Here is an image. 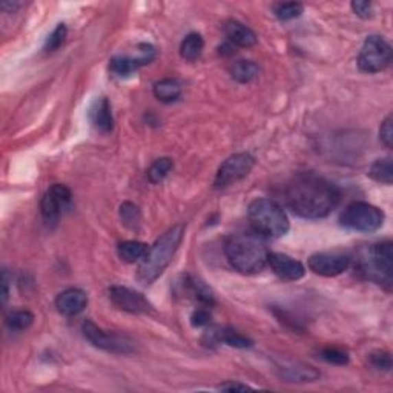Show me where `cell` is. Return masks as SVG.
<instances>
[{
    "label": "cell",
    "instance_id": "6da1fadb",
    "mask_svg": "<svg viewBox=\"0 0 393 393\" xmlns=\"http://www.w3.org/2000/svg\"><path fill=\"white\" fill-rule=\"evenodd\" d=\"M284 201L291 211L306 220H319L339 205L341 192L332 181L313 172H301L284 186Z\"/></svg>",
    "mask_w": 393,
    "mask_h": 393
},
{
    "label": "cell",
    "instance_id": "7a4b0ae2",
    "mask_svg": "<svg viewBox=\"0 0 393 393\" xmlns=\"http://www.w3.org/2000/svg\"><path fill=\"white\" fill-rule=\"evenodd\" d=\"M225 254L235 271L246 275L260 273L267 265V252L263 238L257 234H232L225 241Z\"/></svg>",
    "mask_w": 393,
    "mask_h": 393
},
{
    "label": "cell",
    "instance_id": "3957f363",
    "mask_svg": "<svg viewBox=\"0 0 393 393\" xmlns=\"http://www.w3.org/2000/svg\"><path fill=\"white\" fill-rule=\"evenodd\" d=\"M186 226L175 225L161 235L155 243L149 247L145 258L140 261L139 271H137V278L143 284H150L166 271V267L171 265L175 252L185 237Z\"/></svg>",
    "mask_w": 393,
    "mask_h": 393
},
{
    "label": "cell",
    "instance_id": "277c9868",
    "mask_svg": "<svg viewBox=\"0 0 393 393\" xmlns=\"http://www.w3.org/2000/svg\"><path fill=\"white\" fill-rule=\"evenodd\" d=\"M358 272L366 280L373 281L390 291L393 283V245L392 241L363 247L357 258Z\"/></svg>",
    "mask_w": 393,
    "mask_h": 393
},
{
    "label": "cell",
    "instance_id": "5b68a950",
    "mask_svg": "<svg viewBox=\"0 0 393 393\" xmlns=\"http://www.w3.org/2000/svg\"><path fill=\"white\" fill-rule=\"evenodd\" d=\"M247 217L254 232L261 238H280L291 229L284 209L277 201L269 199L254 200L249 205Z\"/></svg>",
    "mask_w": 393,
    "mask_h": 393
},
{
    "label": "cell",
    "instance_id": "8992f818",
    "mask_svg": "<svg viewBox=\"0 0 393 393\" xmlns=\"http://www.w3.org/2000/svg\"><path fill=\"white\" fill-rule=\"evenodd\" d=\"M385 215L381 209L364 201H357L344 209L339 223L346 229L357 232H377L384 225Z\"/></svg>",
    "mask_w": 393,
    "mask_h": 393
},
{
    "label": "cell",
    "instance_id": "52a82bcc",
    "mask_svg": "<svg viewBox=\"0 0 393 393\" xmlns=\"http://www.w3.org/2000/svg\"><path fill=\"white\" fill-rule=\"evenodd\" d=\"M392 62V47L381 36H369L358 56V68L363 73L375 74L385 69Z\"/></svg>",
    "mask_w": 393,
    "mask_h": 393
},
{
    "label": "cell",
    "instance_id": "ba28073f",
    "mask_svg": "<svg viewBox=\"0 0 393 393\" xmlns=\"http://www.w3.org/2000/svg\"><path fill=\"white\" fill-rule=\"evenodd\" d=\"M83 335L91 344L109 353L126 355V353L134 352V343L128 337L119 335L115 332L103 330L89 319L83 323Z\"/></svg>",
    "mask_w": 393,
    "mask_h": 393
},
{
    "label": "cell",
    "instance_id": "9c48e42d",
    "mask_svg": "<svg viewBox=\"0 0 393 393\" xmlns=\"http://www.w3.org/2000/svg\"><path fill=\"white\" fill-rule=\"evenodd\" d=\"M255 166V159L247 153L234 154L221 163L217 175H215L214 186L217 189H223L234 185L240 180H243Z\"/></svg>",
    "mask_w": 393,
    "mask_h": 393
},
{
    "label": "cell",
    "instance_id": "30bf717a",
    "mask_svg": "<svg viewBox=\"0 0 393 393\" xmlns=\"http://www.w3.org/2000/svg\"><path fill=\"white\" fill-rule=\"evenodd\" d=\"M73 205V192L71 189L60 183L52 185L41 201V212L43 220L48 225H56L58 218L62 217L63 212H67Z\"/></svg>",
    "mask_w": 393,
    "mask_h": 393
},
{
    "label": "cell",
    "instance_id": "8fae6325",
    "mask_svg": "<svg viewBox=\"0 0 393 393\" xmlns=\"http://www.w3.org/2000/svg\"><path fill=\"white\" fill-rule=\"evenodd\" d=\"M309 269L319 277H338L344 273L350 266V257L338 252H319L313 254L307 261Z\"/></svg>",
    "mask_w": 393,
    "mask_h": 393
},
{
    "label": "cell",
    "instance_id": "7c38bea8",
    "mask_svg": "<svg viewBox=\"0 0 393 393\" xmlns=\"http://www.w3.org/2000/svg\"><path fill=\"white\" fill-rule=\"evenodd\" d=\"M108 297L111 303L123 312L137 313V315L153 312V306H150L149 301L142 293L129 289V287L111 286L108 289Z\"/></svg>",
    "mask_w": 393,
    "mask_h": 393
},
{
    "label": "cell",
    "instance_id": "4fadbf2b",
    "mask_svg": "<svg viewBox=\"0 0 393 393\" xmlns=\"http://www.w3.org/2000/svg\"><path fill=\"white\" fill-rule=\"evenodd\" d=\"M139 57H128V56H120V57H113L109 62V71L117 77H129L131 74H134L137 69L145 67V65L150 63L155 58V48L153 45L143 43L139 45Z\"/></svg>",
    "mask_w": 393,
    "mask_h": 393
},
{
    "label": "cell",
    "instance_id": "5bb4252c",
    "mask_svg": "<svg viewBox=\"0 0 393 393\" xmlns=\"http://www.w3.org/2000/svg\"><path fill=\"white\" fill-rule=\"evenodd\" d=\"M201 341L205 346H217V344H226L235 347V349H249L252 347L254 341L246 335H241L240 332L231 329V327H211L205 332Z\"/></svg>",
    "mask_w": 393,
    "mask_h": 393
},
{
    "label": "cell",
    "instance_id": "9a60e30c",
    "mask_svg": "<svg viewBox=\"0 0 393 393\" xmlns=\"http://www.w3.org/2000/svg\"><path fill=\"white\" fill-rule=\"evenodd\" d=\"M267 265L271 266L275 275H278L281 280L286 281H298L306 275L304 265L286 254L269 252V255H267Z\"/></svg>",
    "mask_w": 393,
    "mask_h": 393
},
{
    "label": "cell",
    "instance_id": "2e32d148",
    "mask_svg": "<svg viewBox=\"0 0 393 393\" xmlns=\"http://www.w3.org/2000/svg\"><path fill=\"white\" fill-rule=\"evenodd\" d=\"M87 304H88V295L82 289H76V287L63 291L62 293H58L56 298L57 311L65 317L78 315V313H82L85 311Z\"/></svg>",
    "mask_w": 393,
    "mask_h": 393
},
{
    "label": "cell",
    "instance_id": "e0dca14e",
    "mask_svg": "<svg viewBox=\"0 0 393 393\" xmlns=\"http://www.w3.org/2000/svg\"><path fill=\"white\" fill-rule=\"evenodd\" d=\"M89 122L102 134H109L114 129V117L111 103L106 97H100L94 100L89 108Z\"/></svg>",
    "mask_w": 393,
    "mask_h": 393
},
{
    "label": "cell",
    "instance_id": "ac0fdd59",
    "mask_svg": "<svg viewBox=\"0 0 393 393\" xmlns=\"http://www.w3.org/2000/svg\"><path fill=\"white\" fill-rule=\"evenodd\" d=\"M223 30H225L227 41L231 42V45H235V47L251 48L258 42L257 34H255L249 26L238 21L226 22L225 26H223Z\"/></svg>",
    "mask_w": 393,
    "mask_h": 393
},
{
    "label": "cell",
    "instance_id": "d6986e66",
    "mask_svg": "<svg viewBox=\"0 0 393 393\" xmlns=\"http://www.w3.org/2000/svg\"><path fill=\"white\" fill-rule=\"evenodd\" d=\"M281 375L291 383H311L319 378V373L315 369L301 363L283 364V368H281Z\"/></svg>",
    "mask_w": 393,
    "mask_h": 393
},
{
    "label": "cell",
    "instance_id": "ffe728a7",
    "mask_svg": "<svg viewBox=\"0 0 393 393\" xmlns=\"http://www.w3.org/2000/svg\"><path fill=\"white\" fill-rule=\"evenodd\" d=\"M183 93V83L179 78H163L154 85V96L163 103H172L179 100Z\"/></svg>",
    "mask_w": 393,
    "mask_h": 393
},
{
    "label": "cell",
    "instance_id": "44dd1931",
    "mask_svg": "<svg viewBox=\"0 0 393 393\" xmlns=\"http://www.w3.org/2000/svg\"><path fill=\"white\" fill-rule=\"evenodd\" d=\"M203 49H205V41H203V37L199 32H191V34H188L183 38L180 45V56L188 62H195L201 57Z\"/></svg>",
    "mask_w": 393,
    "mask_h": 393
},
{
    "label": "cell",
    "instance_id": "7402d4cb",
    "mask_svg": "<svg viewBox=\"0 0 393 393\" xmlns=\"http://www.w3.org/2000/svg\"><path fill=\"white\" fill-rule=\"evenodd\" d=\"M149 251V246L146 243H142V241H123L117 247V252H119V257L126 261V263H137V261H142L145 258V255Z\"/></svg>",
    "mask_w": 393,
    "mask_h": 393
},
{
    "label": "cell",
    "instance_id": "603a6c76",
    "mask_svg": "<svg viewBox=\"0 0 393 393\" xmlns=\"http://www.w3.org/2000/svg\"><path fill=\"white\" fill-rule=\"evenodd\" d=\"M369 177L372 180L390 186L393 181V163L390 157H384V159L373 161V165L369 169Z\"/></svg>",
    "mask_w": 393,
    "mask_h": 393
},
{
    "label": "cell",
    "instance_id": "cb8c5ba5",
    "mask_svg": "<svg viewBox=\"0 0 393 393\" xmlns=\"http://www.w3.org/2000/svg\"><path fill=\"white\" fill-rule=\"evenodd\" d=\"M231 74L235 82L251 83L258 77L260 68L257 63H254L251 60H240L237 63H234V67L231 68Z\"/></svg>",
    "mask_w": 393,
    "mask_h": 393
},
{
    "label": "cell",
    "instance_id": "d4e9b609",
    "mask_svg": "<svg viewBox=\"0 0 393 393\" xmlns=\"http://www.w3.org/2000/svg\"><path fill=\"white\" fill-rule=\"evenodd\" d=\"M5 323L8 326L10 330L22 332L30 329L32 326V323H34V315H32L30 311H14L6 317Z\"/></svg>",
    "mask_w": 393,
    "mask_h": 393
},
{
    "label": "cell",
    "instance_id": "484cf974",
    "mask_svg": "<svg viewBox=\"0 0 393 393\" xmlns=\"http://www.w3.org/2000/svg\"><path fill=\"white\" fill-rule=\"evenodd\" d=\"M174 169V161L172 159H169V157H163V159L155 160L150 168L148 169V177H149V181L150 183H161L163 180L166 179Z\"/></svg>",
    "mask_w": 393,
    "mask_h": 393
},
{
    "label": "cell",
    "instance_id": "4316f807",
    "mask_svg": "<svg viewBox=\"0 0 393 393\" xmlns=\"http://www.w3.org/2000/svg\"><path fill=\"white\" fill-rule=\"evenodd\" d=\"M304 6L298 2H281L273 6V14L281 22L293 21L303 14Z\"/></svg>",
    "mask_w": 393,
    "mask_h": 393
},
{
    "label": "cell",
    "instance_id": "83f0119b",
    "mask_svg": "<svg viewBox=\"0 0 393 393\" xmlns=\"http://www.w3.org/2000/svg\"><path fill=\"white\" fill-rule=\"evenodd\" d=\"M186 284L189 287V292L194 295L195 300H199L200 303L206 304V306L214 304V295L211 289H209L203 281H200L199 278H194V277H188Z\"/></svg>",
    "mask_w": 393,
    "mask_h": 393
},
{
    "label": "cell",
    "instance_id": "f1b7e54d",
    "mask_svg": "<svg viewBox=\"0 0 393 393\" xmlns=\"http://www.w3.org/2000/svg\"><path fill=\"white\" fill-rule=\"evenodd\" d=\"M120 218L123 225L129 229H139L142 221V212L140 207L134 205V203H123L120 206Z\"/></svg>",
    "mask_w": 393,
    "mask_h": 393
},
{
    "label": "cell",
    "instance_id": "f546056e",
    "mask_svg": "<svg viewBox=\"0 0 393 393\" xmlns=\"http://www.w3.org/2000/svg\"><path fill=\"white\" fill-rule=\"evenodd\" d=\"M67 34H68V30L65 23H58L54 31L51 32V34L47 37V42L43 45V49L47 52H52L58 49L63 45V42L67 41Z\"/></svg>",
    "mask_w": 393,
    "mask_h": 393
},
{
    "label": "cell",
    "instance_id": "4dcf8cb0",
    "mask_svg": "<svg viewBox=\"0 0 393 393\" xmlns=\"http://www.w3.org/2000/svg\"><path fill=\"white\" fill-rule=\"evenodd\" d=\"M319 355L324 361L335 366H346L349 363V353L343 349H339V347H324Z\"/></svg>",
    "mask_w": 393,
    "mask_h": 393
},
{
    "label": "cell",
    "instance_id": "1f68e13d",
    "mask_svg": "<svg viewBox=\"0 0 393 393\" xmlns=\"http://www.w3.org/2000/svg\"><path fill=\"white\" fill-rule=\"evenodd\" d=\"M369 361L373 366V368L378 370H384V372H390L392 369V357L389 352L384 350H377L370 353Z\"/></svg>",
    "mask_w": 393,
    "mask_h": 393
},
{
    "label": "cell",
    "instance_id": "d6a6232c",
    "mask_svg": "<svg viewBox=\"0 0 393 393\" xmlns=\"http://www.w3.org/2000/svg\"><path fill=\"white\" fill-rule=\"evenodd\" d=\"M392 115L385 117V120L381 123V128H379V139L388 148H392L393 145V128H392Z\"/></svg>",
    "mask_w": 393,
    "mask_h": 393
},
{
    "label": "cell",
    "instance_id": "836d02e7",
    "mask_svg": "<svg viewBox=\"0 0 393 393\" xmlns=\"http://www.w3.org/2000/svg\"><path fill=\"white\" fill-rule=\"evenodd\" d=\"M352 10L358 17L369 19L372 17L373 5L370 2H364V0H357V2H352Z\"/></svg>",
    "mask_w": 393,
    "mask_h": 393
},
{
    "label": "cell",
    "instance_id": "e575fe53",
    "mask_svg": "<svg viewBox=\"0 0 393 393\" xmlns=\"http://www.w3.org/2000/svg\"><path fill=\"white\" fill-rule=\"evenodd\" d=\"M211 323V313L206 309H196L191 315V324L194 327H203Z\"/></svg>",
    "mask_w": 393,
    "mask_h": 393
},
{
    "label": "cell",
    "instance_id": "d590c367",
    "mask_svg": "<svg viewBox=\"0 0 393 393\" xmlns=\"http://www.w3.org/2000/svg\"><path fill=\"white\" fill-rule=\"evenodd\" d=\"M220 390H229V392H235V390H251V388H249V385H246V384H240V383H226V384H221L220 388H218Z\"/></svg>",
    "mask_w": 393,
    "mask_h": 393
},
{
    "label": "cell",
    "instance_id": "8d00e7d4",
    "mask_svg": "<svg viewBox=\"0 0 393 393\" xmlns=\"http://www.w3.org/2000/svg\"><path fill=\"white\" fill-rule=\"evenodd\" d=\"M8 295H10V289H8V272L3 271L2 272V304H5L8 301Z\"/></svg>",
    "mask_w": 393,
    "mask_h": 393
},
{
    "label": "cell",
    "instance_id": "74e56055",
    "mask_svg": "<svg viewBox=\"0 0 393 393\" xmlns=\"http://www.w3.org/2000/svg\"><path fill=\"white\" fill-rule=\"evenodd\" d=\"M17 8H21V3H19V2H5V3H2V10L5 12H14Z\"/></svg>",
    "mask_w": 393,
    "mask_h": 393
}]
</instances>
